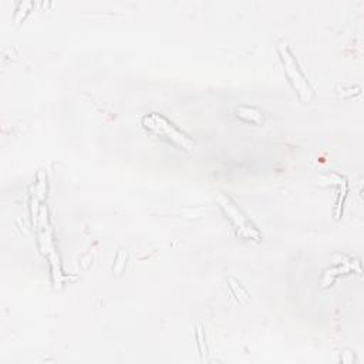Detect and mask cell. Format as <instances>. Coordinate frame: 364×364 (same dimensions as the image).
<instances>
[{
	"mask_svg": "<svg viewBox=\"0 0 364 364\" xmlns=\"http://www.w3.org/2000/svg\"><path fill=\"white\" fill-rule=\"evenodd\" d=\"M143 125L146 130L150 132L155 134L160 139L168 141L174 147L184 150V151H191L194 148V141L190 139L187 134L179 131L169 120L160 114H150L143 118Z\"/></svg>",
	"mask_w": 364,
	"mask_h": 364,
	"instance_id": "obj_1",
	"label": "cell"
},
{
	"mask_svg": "<svg viewBox=\"0 0 364 364\" xmlns=\"http://www.w3.org/2000/svg\"><path fill=\"white\" fill-rule=\"evenodd\" d=\"M278 53H279L282 64L285 67V73L288 76V80L292 84V87L295 88L299 99L303 103H310L314 97V91L310 87V84L307 83L302 70L299 69V64H298L293 53L290 52L286 41H281L278 44Z\"/></svg>",
	"mask_w": 364,
	"mask_h": 364,
	"instance_id": "obj_2",
	"label": "cell"
},
{
	"mask_svg": "<svg viewBox=\"0 0 364 364\" xmlns=\"http://www.w3.org/2000/svg\"><path fill=\"white\" fill-rule=\"evenodd\" d=\"M216 202L219 208L223 211V214L226 215V218L230 219L234 230L241 238L246 241H256V242L262 239L260 232L256 230L253 223L246 218V215L237 206V204L230 197L225 195L223 192H219L216 197Z\"/></svg>",
	"mask_w": 364,
	"mask_h": 364,
	"instance_id": "obj_3",
	"label": "cell"
},
{
	"mask_svg": "<svg viewBox=\"0 0 364 364\" xmlns=\"http://www.w3.org/2000/svg\"><path fill=\"white\" fill-rule=\"evenodd\" d=\"M237 115L245 121V122H251L255 125H262L265 122V115L262 111H259L258 108L253 107H239L237 110Z\"/></svg>",
	"mask_w": 364,
	"mask_h": 364,
	"instance_id": "obj_4",
	"label": "cell"
},
{
	"mask_svg": "<svg viewBox=\"0 0 364 364\" xmlns=\"http://www.w3.org/2000/svg\"><path fill=\"white\" fill-rule=\"evenodd\" d=\"M230 286H231V290L234 292L235 298L238 299V302L241 303H246L249 302V296H248V292L241 286V284H238L235 279H230Z\"/></svg>",
	"mask_w": 364,
	"mask_h": 364,
	"instance_id": "obj_5",
	"label": "cell"
},
{
	"mask_svg": "<svg viewBox=\"0 0 364 364\" xmlns=\"http://www.w3.org/2000/svg\"><path fill=\"white\" fill-rule=\"evenodd\" d=\"M198 340H200V349H201V354H202V358L205 357L206 354V350H204V335L201 332V329L198 330Z\"/></svg>",
	"mask_w": 364,
	"mask_h": 364,
	"instance_id": "obj_6",
	"label": "cell"
}]
</instances>
